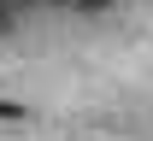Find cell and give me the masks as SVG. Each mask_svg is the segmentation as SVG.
<instances>
[{"label":"cell","instance_id":"obj_1","mask_svg":"<svg viewBox=\"0 0 153 141\" xmlns=\"http://www.w3.org/2000/svg\"><path fill=\"white\" fill-rule=\"evenodd\" d=\"M0 118H24V106H12V100H0Z\"/></svg>","mask_w":153,"mask_h":141},{"label":"cell","instance_id":"obj_2","mask_svg":"<svg viewBox=\"0 0 153 141\" xmlns=\"http://www.w3.org/2000/svg\"><path fill=\"white\" fill-rule=\"evenodd\" d=\"M76 6H82V12H100V6H106V0H76Z\"/></svg>","mask_w":153,"mask_h":141}]
</instances>
